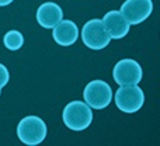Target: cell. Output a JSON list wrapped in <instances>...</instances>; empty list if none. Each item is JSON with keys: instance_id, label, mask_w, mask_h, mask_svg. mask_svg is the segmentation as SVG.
<instances>
[{"instance_id": "7", "label": "cell", "mask_w": 160, "mask_h": 146, "mask_svg": "<svg viewBox=\"0 0 160 146\" xmlns=\"http://www.w3.org/2000/svg\"><path fill=\"white\" fill-rule=\"evenodd\" d=\"M122 16L128 20L131 25L143 23L153 11L152 0H127L122 3L121 10Z\"/></svg>"}, {"instance_id": "3", "label": "cell", "mask_w": 160, "mask_h": 146, "mask_svg": "<svg viewBox=\"0 0 160 146\" xmlns=\"http://www.w3.org/2000/svg\"><path fill=\"white\" fill-rule=\"evenodd\" d=\"M112 88L104 80H93L84 87L83 98L93 110H102L112 101Z\"/></svg>"}, {"instance_id": "5", "label": "cell", "mask_w": 160, "mask_h": 146, "mask_svg": "<svg viewBox=\"0 0 160 146\" xmlns=\"http://www.w3.org/2000/svg\"><path fill=\"white\" fill-rule=\"evenodd\" d=\"M82 41L87 48L93 51H100L108 47L111 38L105 30L101 20H88L82 28Z\"/></svg>"}, {"instance_id": "1", "label": "cell", "mask_w": 160, "mask_h": 146, "mask_svg": "<svg viewBox=\"0 0 160 146\" xmlns=\"http://www.w3.org/2000/svg\"><path fill=\"white\" fill-rule=\"evenodd\" d=\"M48 133L47 124L37 115H28L22 118L17 125V136L22 143L37 146L45 141Z\"/></svg>"}, {"instance_id": "10", "label": "cell", "mask_w": 160, "mask_h": 146, "mask_svg": "<svg viewBox=\"0 0 160 146\" xmlns=\"http://www.w3.org/2000/svg\"><path fill=\"white\" fill-rule=\"evenodd\" d=\"M37 23L42 28L51 30L53 28L62 18H63V11L56 3L53 2H45L37 10Z\"/></svg>"}, {"instance_id": "11", "label": "cell", "mask_w": 160, "mask_h": 146, "mask_svg": "<svg viewBox=\"0 0 160 146\" xmlns=\"http://www.w3.org/2000/svg\"><path fill=\"white\" fill-rule=\"evenodd\" d=\"M3 44L8 51H18L24 45V37L20 31L10 30L6 33L4 38H3Z\"/></svg>"}, {"instance_id": "9", "label": "cell", "mask_w": 160, "mask_h": 146, "mask_svg": "<svg viewBox=\"0 0 160 146\" xmlns=\"http://www.w3.org/2000/svg\"><path fill=\"white\" fill-rule=\"evenodd\" d=\"M52 37L56 44H59L61 47H70L79 38V27L76 25V23L62 18L52 28Z\"/></svg>"}, {"instance_id": "13", "label": "cell", "mask_w": 160, "mask_h": 146, "mask_svg": "<svg viewBox=\"0 0 160 146\" xmlns=\"http://www.w3.org/2000/svg\"><path fill=\"white\" fill-rule=\"evenodd\" d=\"M14 0H0V7H6V6L11 4Z\"/></svg>"}, {"instance_id": "8", "label": "cell", "mask_w": 160, "mask_h": 146, "mask_svg": "<svg viewBox=\"0 0 160 146\" xmlns=\"http://www.w3.org/2000/svg\"><path fill=\"white\" fill-rule=\"evenodd\" d=\"M101 21H102V24H104L105 30H107L111 39H122L129 33L131 24L128 23V20L122 16L121 11H118V10L108 11Z\"/></svg>"}, {"instance_id": "6", "label": "cell", "mask_w": 160, "mask_h": 146, "mask_svg": "<svg viewBox=\"0 0 160 146\" xmlns=\"http://www.w3.org/2000/svg\"><path fill=\"white\" fill-rule=\"evenodd\" d=\"M142 68L133 59H121L117 62L112 70V77L117 84L119 86H131L138 84L142 80Z\"/></svg>"}, {"instance_id": "14", "label": "cell", "mask_w": 160, "mask_h": 146, "mask_svg": "<svg viewBox=\"0 0 160 146\" xmlns=\"http://www.w3.org/2000/svg\"><path fill=\"white\" fill-rule=\"evenodd\" d=\"M0 94H2V88H0Z\"/></svg>"}, {"instance_id": "12", "label": "cell", "mask_w": 160, "mask_h": 146, "mask_svg": "<svg viewBox=\"0 0 160 146\" xmlns=\"http://www.w3.org/2000/svg\"><path fill=\"white\" fill-rule=\"evenodd\" d=\"M10 80V73H8V69L4 66L3 63H0V88H3Z\"/></svg>"}, {"instance_id": "4", "label": "cell", "mask_w": 160, "mask_h": 146, "mask_svg": "<svg viewBox=\"0 0 160 146\" xmlns=\"http://www.w3.org/2000/svg\"><path fill=\"white\" fill-rule=\"evenodd\" d=\"M145 103L143 90L138 84L119 86L115 91V105L127 114H133L142 108Z\"/></svg>"}, {"instance_id": "2", "label": "cell", "mask_w": 160, "mask_h": 146, "mask_svg": "<svg viewBox=\"0 0 160 146\" xmlns=\"http://www.w3.org/2000/svg\"><path fill=\"white\" fill-rule=\"evenodd\" d=\"M63 124L72 131H84L93 122V111L86 103L75 100L63 108Z\"/></svg>"}]
</instances>
